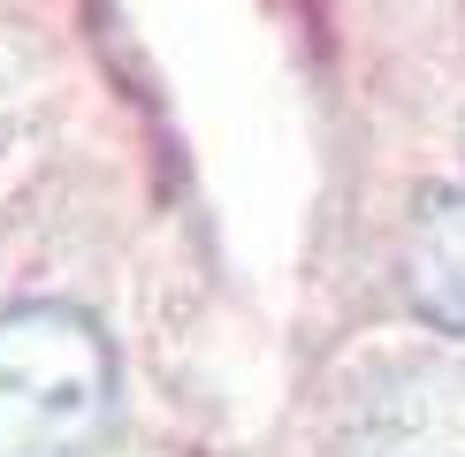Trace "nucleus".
Wrapping results in <instances>:
<instances>
[{
	"mask_svg": "<svg viewBox=\"0 0 465 457\" xmlns=\"http://www.w3.org/2000/svg\"><path fill=\"white\" fill-rule=\"evenodd\" d=\"M114 358L76 305L0 313V457H69L107 427Z\"/></svg>",
	"mask_w": 465,
	"mask_h": 457,
	"instance_id": "obj_1",
	"label": "nucleus"
},
{
	"mask_svg": "<svg viewBox=\"0 0 465 457\" xmlns=\"http://www.w3.org/2000/svg\"><path fill=\"white\" fill-rule=\"evenodd\" d=\"M458 381L435 366H374L359 374V389L336 404L328 427V457H458L465 442V404Z\"/></svg>",
	"mask_w": 465,
	"mask_h": 457,
	"instance_id": "obj_2",
	"label": "nucleus"
},
{
	"mask_svg": "<svg viewBox=\"0 0 465 457\" xmlns=\"http://www.w3.org/2000/svg\"><path fill=\"white\" fill-rule=\"evenodd\" d=\"M404 297L442 335H465V190H428L404 221Z\"/></svg>",
	"mask_w": 465,
	"mask_h": 457,
	"instance_id": "obj_3",
	"label": "nucleus"
}]
</instances>
